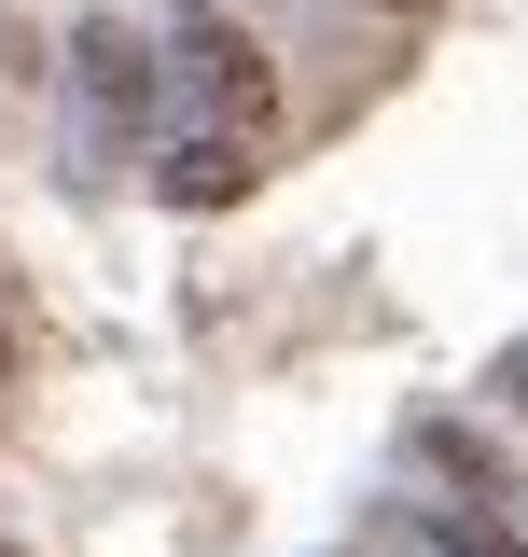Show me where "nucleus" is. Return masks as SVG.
<instances>
[{"label": "nucleus", "mask_w": 528, "mask_h": 557, "mask_svg": "<svg viewBox=\"0 0 528 557\" xmlns=\"http://www.w3.org/2000/svg\"><path fill=\"white\" fill-rule=\"evenodd\" d=\"M167 57H181V84H196V112H209V139H251L264 112H278V70H264V42L237 28V14H181L167 28Z\"/></svg>", "instance_id": "1"}, {"label": "nucleus", "mask_w": 528, "mask_h": 557, "mask_svg": "<svg viewBox=\"0 0 528 557\" xmlns=\"http://www.w3.org/2000/svg\"><path fill=\"white\" fill-rule=\"evenodd\" d=\"M70 57H84V98H98L112 126H139V112H153V84H167V70H153V42H139V28H112V14H98Z\"/></svg>", "instance_id": "2"}, {"label": "nucleus", "mask_w": 528, "mask_h": 557, "mask_svg": "<svg viewBox=\"0 0 528 557\" xmlns=\"http://www.w3.org/2000/svg\"><path fill=\"white\" fill-rule=\"evenodd\" d=\"M251 196V139H181L167 153V209H237Z\"/></svg>", "instance_id": "4"}, {"label": "nucleus", "mask_w": 528, "mask_h": 557, "mask_svg": "<svg viewBox=\"0 0 528 557\" xmlns=\"http://www.w3.org/2000/svg\"><path fill=\"white\" fill-rule=\"evenodd\" d=\"M431 544H445V557H528L515 530H501V516H473V502H431Z\"/></svg>", "instance_id": "5"}, {"label": "nucleus", "mask_w": 528, "mask_h": 557, "mask_svg": "<svg viewBox=\"0 0 528 557\" xmlns=\"http://www.w3.org/2000/svg\"><path fill=\"white\" fill-rule=\"evenodd\" d=\"M501 405H515V418H528V348H515V362H501Z\"/></svg>", "instance_id": "6"}, {"label": "nucleus", "mask_w": 528, "mask_h": 557, "mask_svg": "<svg viewBox=\"0 0 528 557\" xmlns=\"http://www.w3.org/2000/svg\"><path fill=\"white\" fill-rule=\"evenodd\" d=\"M417 460H431L445 487H473V502H515V460H501L473 418H417Z\"/></svg>", "instance_id": "3"}]
</instances>
